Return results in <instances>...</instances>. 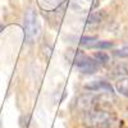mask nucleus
<instances>
[{
    "label": "nucleus",
    "mask_w": 128,
    "mask_h": 128,
    "mask_svg": "<svg viewBox=\"0 0 128 128\" xmlns=\"http://www.w3.org/2000/svg\"><path fill=\"white\" fill-rule=\"evenodd\" d=\"M84 88L90 91H101L106 94H113V87L110 86L109 82L105 81H91L84 84Z\"/></svg>",
    "instance_id": "nucleus-6"
},
{
    "label": "nucleus",
    "mask_w": 128,
    "mask_h": 128,
    "mask_svg": "<svg viewBox=\"0 0 128 128\" xmlns=\"http://www.w3.org/2000/svg\"><path fill=\"white\" fill-rule=\"evenodd\" d=\"M114 122L112 113L105 110H91L84 116V124L88 127H105Z\"/></svg>",
    "instance_id": "nucleus-2"
},
{
    "label": "nucleus",
    "mask_w": 128,
    "mask_h": 128,
    "mask_svg": "<svg viewBox=\"0 0 128 128\" xmlns=\"http://www.w3.org/2000/svg\"><path fill=\"white\" fill-rule=\"evenodd\" d=\"M95 6V0H72L70 8L74 13L84 14Z\"/></svg>",
    "instance_id": "nucleus-5"
},
{
    "label": "nucleus",
    "mask_w": 128,
    "mask_h": 128,
    "mask_svg": "<svg viewBox=\"0 0 128 128\" xmlns=\"http://www.w3.org/2000/svg\"><path fill=\"white\" fill-rule=\"evenodd\" d=\"M96 101H98V96L91 95V94H86L82 95L76 100V108L80 112H84L88 113L92 110V108L96 105Z\"/></svg>",
    "instance_id": "nucleus-4"
},
{
    "label": "nucleus",
    "mask_w": 128,
    "mask_h": 128,
    "mask_svg": "<svg viewBox=\"0 0 128 128\" xmlns=\"http://www.w3.org/2000/svg\"><path fill=\"white\" fill-rule=\"evenodd\" d=\"M114 55L118 58H128V46H124L122 49H118L116 51H114Z\"/></svg>",
    "instance_id": "nucleus-12"
},
{
    "label": "nucleus",
    "mask_w": 128,
    "mask_h": 128,
    "mask_svg": "<svg viewBox=\"0 0 128 128\" xmlns=\"http://www.w3.org/2000/svg\"><path fill=\"white\" fill-rule=\"evenodd\" d=\"M64 0H38V5L44 10H54L58 8Z\"/></svg>",
    "instance_id": "nucleus-7"
},
{
    "label": "nucleus",
    "mask_w": 128,
    "mask_h": 128,
    "mask_svg": "<svg viewBox=\"0 0 128 128\" xmlns=\"http://www.w3.org/2000/svg\"><path fill=\"white\" fill-rule=\"evenodd\" d=\"M72 62L82 73H94L99 68V63L95 59L87 58L81 52H74V58L72 59Z\"/></svg>",
    "instance_id": "nucleus-3"
},
{
    "label": "nucleus",
    "mask_w": 128,
    "mask_h": 128,
    "mask_svg": "<svg viewBox=\"0 0 128 128\" xmlns=\"http://www.w3.org/2000/svg\"><path fill=\"white\" fill-rule=\"evenodd\" d=\"M40 32V23L37 13L32 8H30L24 16V36L27 42H32Z\"/></svg>",
    "instance_id": "nucleus-1"
},
{
    "label": "nucleus",
    "mask_w": 128,
    "mask_h": 128,
    "mask_svg": "<svg viewBox=\"0 0 128 128\" xmlns=\"http://www.w3.org/2000/svg\"><path fill=\"white\" fill-rule=\"evenodd\" d=\"M113 46H114V44L110 41H99V40L95 38L87 48L88 49H101V50H104V49H112Z\"/></svg>",
    "instance_id": "nucleus-9"
},
{
    "label": "nucleus",
    "mask_w": 128,
    "mask_h": 128,
    "mask_svg": "<svg viewBox=\"0 0 128 128\" xmlns=\"http://www.w3.org/2000/svg\"><path fill=\"white\" fill-rule=\"evenodd\" d=\"M3 28H4V26H3V24H0V32H2V30H3Z\"/></svg>",
    "instance_id": "nucleus-13"
},
{
    "label": "nucleus",
    "mask_w": 128,
    "mask_h": 128,
    "mask_svg": "<svg viewBox=\"0 0 128 128\" xmlns=\"http://www.w3.org/2000/svg\"><path fill=\"white\" fill-rule=\"evenodd\" d=\"M101 20H102V14H101V13H92V14H90L88 18H87V23L94 24V23L101 22Z\"/></svg>",
    "instance_id": "nucleus-11"
},
{
    "label": "nucleus",
    "mask_w": 128,
    "mask_h": 128,
    "mask_svg": "<svg viewBox=\"0 0 128 128\" xmlns=\"http://www.w3.org/2000/svg\"><path fill=\"white\" fill-rule=\"evenodd\" d=\"M94 59L98 63H100V64H105V63L109 62V55L106 54V52H104V51H98L94 55Z\"/></svg>",
    "instance_id": "nucleus-10"
},
{
    "label": "nucleus",
    "mask_w": 128,
    "mask_h": 128,
    "mask_svg": "<svg viewBox=\"0 0 128 128\" xmlns=\"http://www.w3.org/2000/svg\"><path fill=\"white\" fill-rule=\"evenodd\" d=\"M115 90L118 91L120 95L128 98V77L119 78L115 82Z\"/></svg>",
    "instance_id": "nucleus-8"
}]
</instances>
